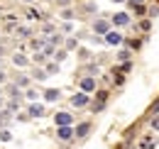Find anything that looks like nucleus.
I'll use <instances>...</instances> for the list:
<instances>
[{"instance_id": "f257e3e1", "label": "nucleus", "mask_w": 159, "mask_h": 149, "mask_svg": "<svg viewBox=\"0 0 159 149\" xmlns=\"http://www.w3.org/2000/svg\"><path fill=\"white\" fill-rule=\"evenodd\" d=\"M91 29H93V34H96V37H105V34L113 29V22H110V20H105V17H96L93 22H91Z\"/></svg>"}, {"instance_id": "f03ea898", "label": "nucleus", "mask_w": 159, "mask_h": 149, "mask_svg": "<svg viewBox=\"0 0 159 149\" xmlns=\"http://www.w3.org/2000/svg\"><path fill=\"white\" fill-rule=\"evenodd\" d=\"M79 91H83V93H88V95H93L96 91H98V81L93 78V76H83L79 81Z\"/></svg>"}, {"instance_id": "7ed1b4c3", "label": "nucleus", "mask_w": 159, "mask_h": 149, "mask_svg": "<svg viewBox=\"0 0 159 149\" xmlns=\"http://www.w3.org/2000/svg\"><path fill=\"white\" fill-rule=\"evenodd\" d=\"M110 22H113V27L115 29H120V27H132V17H130V12H115L113 17H110Z\"/></svg>"}, {"instance_id": "20e7f679", "label": "nucleus", "mask_w": 159, "mask_h": 149, "mask_svg": "<svg viewBox=\"0 0 159 149\" xmlns=\"http://www.w3.org/2000/svg\"><path fill=\"white\" fill-rule=\"evenodd\" d=\"M71 105H74L76 110H83V108H88V105H91V95L83 93V91L74 93V95H71Z\"/></svg>"}, {"instance_id": "39448f33", "label": "nucleus", "mask_w": 159, "mask_h": 149, "mask_svg": "<svg viewBox=\"0 0 159 149\" xmlns=\"http://www.w3.org/2000/svg\"><path fill=\"white\" fill-rule=\"evenodd\" d=\"M103 42H105L108 47H120V44L125 42V37L120 34V29H110V32H108V34L103 37Z\"/></svg>"}, {"instance_id": "423d86ee", "label": "nucleus", "mask_w": 159, "mask_h": 149, "mask_svg": "<svg viewBox=\"0 0 159 149\" xmlns=\"http://www.w3.org/2000/svg\"><path fill=\"white\" fill-rule=\"evenodd\" d=\"M57 137H59L61 142L76 139V137H74V125H59V127H57Z\"/></svg>"}, {"instance_id": "0eeeda50", "label": "nucleus", "mask_w": 159, "mask_h": 149, "mask_svg": "<svg viewBox=\"0 0 159 149\" xmlns=\"http://www.w3.org/2000/svg\"><path fill=\"white\" fill-rule=\"evenodd\" d=\"M54 125H57V127H59V125H74V115L69 110H59L54 115Z\"/></svg>"}, {"instance_id": "6e6552de", "label": "nucleus", "mask_w": 159, "mask_h": 149, "mask_svg": "<svg viewBox=\"0 0 159 149\" xmlns=\"http://www.w3.org/2000/svg\"><path fill=\"white\" fill-rule=\"evenodd\" d=\"M27 115H30V117H44V115H47V108H44L42 103H32V105H27Z\"/></svg>"}, {"instance_id": "1a4fd4ad", "label": "nucleus", "mask_w": 159, "mask_h": 149, "mask_svg": "<svg viewBox=\"0 0 159 149\" xmlns=\"http://www.w3.org/2000/svg\"><path fill=\"white\" fill-rule=\"evenodd\" d=\"M88 132H91V122H79V125L74 127V137H76V139H83V137H88Z\"/></svg>"}, {"instance_id": "9d476101", "label": "nucleus", "mask_w": 159, "mask_h": 149, "mask_svg": "<svg viewBox=\"0 0 159 149\" xmlns=\"http://www.w3.org/2000/svg\"><path fill=\"white\" fill-rule=\"evenodd\" d=\"M132 29H137V32H142V34H149V29H152V20H149V17H142L139 22L132 25Z\"/></svg>"}, {"instance_id": "9b49d317", "label": "nucleus", "mask_w": 159, "mask_h": 149, "mask_svg": "<svg viewBox=\"0 0 159 149\" xmlns=\"http://www.w3.org/2000/svg\"><path fill=\"white\" fill-rule=\"evenodd\" d=\"M122 44H127V49H130V52H139V49H142V44H144V37L127 39V42H122Z\"/></svg>"}, {"instance_id": "f8f14e48", "label": "nucleus", "mask_w": 159, "mask_h": 149, "mask_svg": "<svg viewBox=\"0 0 159 149\" xmlns=\"http://www.w3.org/2000/svg\"><path fill=\"white\" fill-rule=\"evenodd\" d=\"M12 64L20 66V69H27V66H30V59L22 54V52H17V54H12Z\"/></svg>"}, {"instance_id": "ddd939ff", "label": "nucleus", "mask_w": 159, "mask_h": 149, "mask_svg": "<svg viewBox=\"0 0 159 149\" xmlns=\"http://www.w3.org/2000/svg\"><path fill=\"white\" fill-rule=\"evenodd\" d=\"M59 95H61V91H59V88H47V91H44V100L54 103V100H59Z\"/></svg>"}, {"instance_id": "4468645a", "label": "nucleus", "mask_w": 159, "mask_h": 149, "mask_svg": "<svg viewBox=\"0 0 159 149\" xmlns=\"http://www.w3.org/2000/svg\"><path fill=\"white\" fill-rule=\"evenodd\" d=\"M130 10H132V15H135L137 20L147 17V5H144V2H142V5H135V7H130Z\"/></svg>"}, {"instance_id": "2eb2a0df", "label": "nucleus", "mask_w": 159, "mask_h": 149, "mask_svg": "<svg viewBox=\"0 0 159 149\" xmlns=\"http://www.w3.org/2000/svg\"><path fill=\"white\" fill-rule=\"evenodd\" d=\"M122 61H132V52H130L127 47H122L118 52V64H122Z\"/></svg>"}, {"instance_id": "dca6fc26", "label": "nucleus", "mask_w": 159, "mask_h": 149, "mask_svg": "<svg viewBox=\"0 0 159 149\" xmlns=\"http://www.w3.org/2000/svg\"><path fill=\"white\" fill-rule=\"evenodd\" d=\"M64 49H66V52L79 49V39H76V37H66V39H64Z\"/></svg>"}, {"instance_id": "f3484780", "label": "nucleus", "mask_w": 159, "mask_h": 149, "mask_svg": "<svg viewBox=\"0 0 159 149\" xmlns=\"http://www.w3.org/2000/svg\"><path fill=\"white\" fill-rule=\"evenodd\" d=\"M154 147H157V144L152 142V137H142L137 142V149H154Z\"/></svg>"}, {"instance_id": "a211bd4d", "label": "nucleus", "mask_w": 159, "mask_h": 149, "mask_svg": "<svg viewBox=\"0 0 159 149\" xmlns=\"http://www.w3.org/2000/svg\"><path fill=\"white\" fill-rule=\"evenodd\" d=\"M113 69H115V71H120V74H130V71H132V61H122V64H118V66H113Z\"/></svg>"}, {"instance_id": "6ab92c4d", "label": "nucleus", "mask_w": 159, "mask_h": 149, "mask_svg": "<svg viewBox=\"0 0 159 149\" xmlns=\"http://www.w3.org/2000/svg\"><path fill=\"white\" fill-rule=\"evenodd\" d=\"M44 71H47V76H54V74H59V64H57V61H47Z\"/></svg>"}, {"instance_id": "aec40b11", "label": "nucleus", "mask_w": 159, "mask_h": 149, "mask_svg": "<svg viewBox=\"0 0 159 149\" xmlns=\"http://www.w3.org/2000/svg\"><path fill=\"white\" fill-rule=\"evenodd\" d=\"M83 71H86V76H93V78H96V76L100 74L98 64H86V69H83Z\"/></svg>"}, {"instance_id": "412c9836", "label": "nucleus", "mask_w": 159, "mask_h": 149, "mask_svg": "<svg viewBox=\"0 0 159 149\" xmlns=\"http://www.w3.org/2000/svg\"><path fill=\"white\" fill-rule=\"evenodd\" d=\"M110 74H113L115 86H125V74H120V71H115V69H110Z\"/></svg>"}, {"instance_id": "4be33fe9", "label": "nucleus", "mask_w": 159, "mask_h": 149, "mask_svg": "<svg viewBox=\"0 0 159 149\" xmlns=\"http://www.w3.org/2000/svg\"><path fill=\"white\" fill-rule=\"evenodd\" d=\"M7 95H10V98H20V95H22L20 86H15V83H10V86H7Z\"/></svg>"}, {"instance_id": "5701e85b", "label": "nucleus", "mask_w": 159, "mask_h": 149, "mask_svg": "<svg viewBox=\"0 0 159 149\" xmlns=\"http://www.w3.org/2000/svg\"><path fill=\"white\" fill-rule=\"evenodd\" d=\"M154 115H159V98L149 105V110H147V117H154Z\"/></svg>"}, {"instance_id": "b1692460", "label": "nucleus", "mask_w": 159, "mask_h": 149, "mask_svg": "<svg viewBox=\"0 0 159 149\" xmlns=\"http://www.w3.org/2000/svg\"><path fill=\"white\" fill-rule=\"evenodd\" d=\"M44 42H47V39H32V42H30V47H32V52H42V47H44Z\"/></svg>"}, {"instance_id": "393cba45", "label": "nucleus", "mask_w": 159, "mask_h": 149, "mask_svg": "<svg viewBox=\"0 0 159 149\" xmlns=\"http://www.w3.org/2000/svg\"><path fill=\"white\" fill-rule=\"evenodd\" d=\"M32 78H37V81H44V78H47V71H44V69H32Z\"/></svg>"}, {"instance_id": "a878e982", "label": "nucleus", "mask_w": 159, "mask_h": 149, "mask_svg": "<svg viewBox=\"0 0 159 149\" xmlns=\"http://www.w3.org/2000/svg\"><path fill=\"white\" fill-rule=\"evenodd\" d=\"M15 86H20V88H27V86H30V78H27V76H17V78H15Z\"/></svg>"}, {"instance_id": "bb28decb", "label": "nucleus", "mask_w": 159, "mask_h": 149, "mask_svg": "<svg viewBox=\"0 0 159 149\" xmlns=\"http://www.w3.org/2000/svg\"><path fill=\"white\" fill-rule=\"evenodd\" d=\"M71 32H74V22H69V20H66V22L61 25V34H71Z\"/></svg>"}, {"instance_id": "cd10ccee", "label": "nucleus", "mask_w": 159, "mask_h": 149, "mask_svg": "<svg viewBox=\"0 0 159 149\" xmlns=\"http://www.w3.org/2000/svg\"><path fill=\"white\" fill-rule=\"evenodd\" d=\"M66 54H69L66 49H57V52H54V61H57V64H59V61H64V59H66Z\"/></svg>"}, {"instance_id": "c85d7f7f", "label": "nucleus", "mask_w": 159, "mask_h": 149, "mask_svg": "<svg viewBox=\"0 0 159 149\" xmlns=\"http://www.w3.org/2000/svg\"><path fill=\"white\" fill-rule=\"evenodd\" d=\"M17 34H20V37H32V29L25 27V25H20V27H17Z\"/></svg>"}, {"instance_id": "c756f323", "label": "nucleus", "mask_w": 159, "mask_h": 149, "mask_svg": "<svg viewBox=\"0 0 159 149\" xmlns=\"http://www.w3.org/2000/svg\"><path fill=\"white\" fill-rule=\"evenodd\" d=\"M149 130L159 132V115H154V117H149Z\"/></svg>"}, {"instance_id": "7c9ffc66", "label": "nucleus", "mask_w": 159, "mask_h": 149, "mask_svg": "<svg viewBox=\"0 0 159 149\" xmlns=\"http://www.w3.org/2000/svg\"><path fill=\"white\" fill-rule=\"evenodd\" d=\"M157 15H159V5H152V7L147 10V17L152 20V17H157Z\"/></svg>"}, {"instance_id": "2f4dec72", "label": "nucleus", "mask_w": 159, "mask_h": 149, "mask_svg": "<svg viewBox=\"0 0 159 149\" xmlns=\"http://www.w3.org/2000/svg\"><path fill=\"white\" fill-rule=\"evenodd\" d=\"M86 12H88V15H96V12H98V5H96V2H88V5H86Z\"/></svg>"}, {"instance_id": "473e14b6", "label": "nucleus", "mask_w": 159, "mask_h": 149, "mask_svg": "<svg viewBox=\"0 0 159 149\" xmlns=\"http://www.w3.org/2000/svg\"><path fill=\"white\" fill-rule=\"evenodd\" d=\"M93 98H96V100H108V91H96Z\"/></svg>"}, {"instance_id": "72a5a7b5", "label": "nucleus", "mask_w": 159, "mask_h": 149, "mask_svg": "<svg viewBox=\"0 0 159 149\" xmlns=\"http://www.w3.org/2000/svg\"><path fill=\"white\" fill-rule=\"evenodd\" d=\"M25 95H27V98H30V100H34V98H37V91H34V88H25Z\"/></svg>"}, {"instance_id": "f704fd0d", "label": "nucleus", "mask_w": 159, "mask_h": 149, "mask_svg": "<svg viewBox=\"0 0 159 149\" xmlns=\"http://www.w3.org/2000/svg\"><path fill=\"white\" fill-rule=\"evenodd\" d=\"M0 139H2V142H10V139H12V134H10L7 130H0Z\"/></svg>"}, {"instance_id": "c9c22d12", "label": "nucleus", "mask_w": 159, "mask_h": 149, "mask_svg": "<svg viewBox=\"0 0 159 149\" xmlns=\"http://www.w3.org/2000/svg\"><path fill=\"white\" fill-rule=\"evenodd\" d=\"M61 17H64V20H74V10H64Z\"/></svg>"}, {"instance_id": "e433bc0d", "label": "nucleus", "mask_w": 159, "mask_h": 149, "mask_svg": "<svg viewBox=\"0 0 159 149\" xmlns=\"http://www.w3.org/2000/svg\"><path fill=\"white\" fill-rule=\"evenodd\" d=\"M125 2H127V7H135V5H142L144 0H125Z\"/></svg>"}, {"instance_id": "4c0bfd02", "label": "nucleus", "mask_w": 159, "mask_h": 149, "mask_svg": "<svg viewBox=\"0 0 159 149\" xmlns=\"http://www.w3.org/2000/svg\"><path fill=\"white\" fill-rule=\"evenodd\" d=\"M27 17H32V20H37V17H39V12H37V10H27Z\"/></svg>"}, {"instance_id": "58836bf2", "label": "nucleus", "mask_w": 159, "mask_h": 149, "mask_svg": "<svg viewBox=\"0 0 159 149\" xmlns=\"http://www.w3.org/2000/svg\"><path fill=\"white\" fill-rule=\"evenodd\" d=\"M79 56L81 59H88V49H79Z\"/></svg>"}, {"instance_id": "ea45409f", "label": "nucleus", "mask_w": 159, "mask_h": 149, "mask_svg": "<svg viewBox=\"0 0 159 149\" xmlns=\"http://www.w3.org/2000/svg\"><path fill=\"white\" fill-rule=\"evenodd\" d=\"M113 2H125V0H113Z\"/></svg>"}, {"instance_id": "a19ab883", "label": "nucleus", "mask_w": 159, "mask_h": 149, "mask_svg": "<svg viewBox=\"0 0 159 149\" xmlns=\"http://www.w3.org/2000/svg\"><path fill=\"white\" fill-rule=\"evenodd\" d=\"M25 2H32V0H25Z\"/></svg>"}, {"instance_id": "79ce46f5", "label": "nucleus", "mask_w": 159, "mask_h": 149, "mask_svg": "<svg viewBox=\"0 0 159 149\" xmlns=\"http://www.w3.org/2000/svg\"><path fill=\"white\" fill-rule=\"evenodd\" d=\"M130 149H132V144H130ZM135 149H137V147H135Z\"/></svg>"}]
</instances>
